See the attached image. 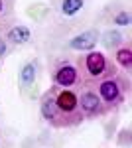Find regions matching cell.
<instances>
[{
	"label": "cell",
	"mask_w": 132,
	"mask_h": 148,
	"mask_svg": "<svg viewBox=\"0 0 132 148\" xmlns=\"http://www.w3.org/2000/svg\"><path fill=\"white\" fill-rule=\"evenodd\" d=\"M8 38L14 44H24V42L30 40V30L24 28V26H16V28H12L10 32H8Z\"/></svg>",
	"instance_id": "7"
},
{
	"label": "cell",
	"mask_w": 132,
	"mask_h": 148,
	"mask_svg": "<svg viewBox=\"0 0 132 148\" xmlns=\"http://www.w3.org/2000/svg\"><path fill=\"white\" fill-rule=\"evenodd\" d=\"M36 79V65L34 63H28L26 67L22 69V73H20V81H22L24 87H30Z\"/></svg>",
	"instance_id": "8"
},
{
	"label": "cell",
	"mask_w": 132,
	"mask_h": 148,
	"mask_svg": "<svg viewBox=\"0 0 132 148\" xmlns=\"http://www.w3.org/2000/svg\"><path fill=\"white\" fill-rule=\"evenodd\" d=\"M95 44H97V38H95L93 32H85V34H81L71 40V47L73 49H91Z\"/></svg>",
	"instance_id": "3"
},
{
	"label": "cell",
	"mask_w": 132,
	"mask_h": 148,
	"mask_svg": "<svg viewBox=\"0 0 132 148\" xmlns=\"http://www.w3.org/2000/svg\"><path fill=\"white\" fill-rule=\"evenodd\" d=\"M105 67H107V61H105L103 53L93 51V53L87 56V69H89L91 75H101V73L105 71Z\"/></svg>",
	"instance_id": "1"
},
{
	"label": "cell",
	"mask_w": 132,
	"mask_h": 148,
	"mask_svg": "<svg viewBox=\"0 0 132 148\" xmlns=\"http://www.w3.org/2000/svg\"><path fill=\"white\" fill-rule=\"evenodd\" d=\"M55 105H57L61 111L71 113V111H75V107H77V97H75L71 91H63V93H59V97H57Z\"/></svg>",
	"instance_id": "2"
},
{
	"label": "cell",
	"mask_w": 132,
	"mask_h": 148,
	"mask_svg": "<svg viewBox=\"0 0 132 148\" xmlns=\"http://www.w3.org/2000/svg\"><path fill=\"white\" fill-rule=\"evenodd\" d=\"M103 42H105L107 47H114L118 42H120V34H118V32H107L105 38H103Z\"/></svg>",
	"instance_id": "12"
},
{
	"label": "cell",
	"mask_w": 132,
	"mask_h": 148,
	"mask_svg": "<svg viewBox=\"0 0 132 148\" xmlns=\"http://www.w3.org/2000/svg\"><path fill=\"white\" fill-rule=\"evenodd\" d=\"M101 95L105 101H116L118 99V85L114 81H105L101 83Z\"/></svg>",
	"instance_id": "5"
},
{
	"label": "cell",
	"mask_w": 132,
	"mask_h": 148,
	"mask_svg": "<svg viewBox=\"0 0 132 148\" xmlns=\"http://www.w3.org/2000/svg\"><path fill=\"white\" fill-rule=\"evenodd\" d=\"M81 6H83V0H63V14L67 16H73V14H77L81 10Z\"/></svg>",
	"instance_id": "9"
},
{
	"label": "cell",
	"mask_w": 132,
	"mask_h": 148,
	"mask_svg": "<svg viewBox=\"0 0 132 148\" xmlns=\"http://www.w3.org/2000/svg\"><path fill=\"white\" fill-rule=\"evenodd\" d=\"M81 105H83V111L85 113H97L101 107V101L97 95H93V93H85L83 97H81Z\"/></svg>",
	"instance_id": "6"
},
{
	"label": "cell",
	"mask_w": 132,
	"mask_h": 148,
	"mask_svg": "<svg viewBox=\"0 0 132 148\" xmlns=\"http://www.w3.org/2000/svg\"><path fill=\"white\" fill-rule=\"evenodd\" d=\"M116 59H118V63L124 65V67H132V51L130 49H120L116 53Z\"/></svg>",
	"instance_id": "11"
},
{
	"label": "cell",
	"mask_w": 132,
	"mask_h": 148,
	"mask_svg": "<svg viewBox=\"0 0 132 148\" xmlns=\"http://www.w3.org/2000/svg\"><path fill=\"white\" fill-rule=\"evenodd\" d=\"M55 79L59 85H63V87H69V85H73L75 79H77V71L71 67V65H65V67H61L57 71V75H55Z\"/></svg>",
	"instance_id": "4"
},
{
	"label": "cell",
	"mask_w": 132,
	"mask_h": 148,
	"mask_svg": "<svg viewBox=\"0 0 132 148\" xmlns=\"http://www.w3.org/2000/svg\"><path fill=\"white\" fill-rule=\"evenodd\" d=\"M114 22L118 24V26H126V24L130 22V14L122 12V14H118V16H116V20H114Z\"/></svg>",
	"instance_id": "13"
},
{
	"label": "cell",
	"mask_w": 132,
	"mask_h": 148,
	"mask_svg": "<svg viewBox=\"0 0 132 148\" xmlns=\"http://www.w3.org/2000/svg\"><path fill=\"white\" fill-rule=\"evenodd\" d=\"M55 107H57V105H55V101L51 99V97H47V99L44 101V105H42V113H44L45 119L51 121V119L55 116Z\"/></svg>",
	"instance_id": "10"
},
{
	"label": "cell",
	"mask_w": 132,
	"mask_h": 148,
	"mask_svg": "<svg viewBox=\"0 0 132 148\" xmlns=\"http://www.w3.org/2000/svg\"><path fill=\"white\" fill-rule=\"evenodd\" d=\"M0 12H2V0H0Z\"/></svg>",
	"instance_id": "14"
}]
</instances>
